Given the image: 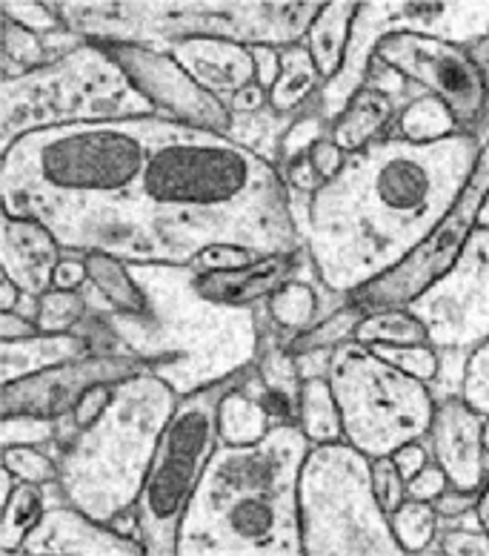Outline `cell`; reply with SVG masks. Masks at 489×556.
Returning a JSON list of instances; mask_svg holds the SVG:
<instances>
[{
	"mask_svg": "<svg viewBox=\"0 0 489 556\" xmlns=\"http://www.w3.org/2000/svg\"><path fill=\"white\" fill-rule=\"evenodd\" d=\"M209 247L295 253L281 169L218 132L164 121L129 210V264H192Z\"/></svg>",
	"mask_w": 489,
	"mask_h": 556,
	"instance_id": "obj_1",
	"label": "cell"
},
{
	"mask_svg": "<svg viewBox=\"0 0 489 556\" xmlns=\"http://www.w3.org/2000/svg\"><path fill=\"white\" fill-rule=\"evenodd\" d=\"M484 143L378 138L312 199L307 247L324 285L358 293L401 267L455 207Z\"/></svg>",
	"mask_w": 489,
	"mask_h": 556,
	"instance_id": "obj_2",
	"label": "cell"
},
{
	"mask_svg": "<svg viewBox=\"0 0 489 556\" xmlns=\"http://www.w3.org/2000/svg\"><path fill=\"white\" fill-rule=\"evenodd\" d=\"M164 121L141 115L17 138L0 152L3 213L40 222L69 253L124 262L129 210Z\"/></svg>",
	"mask_w": 489,
	"mask_h": 556,
	"instance_id": "obj_3",
	"label": "cell"
},
{
	"mask_svg": "<svg viewBox=\"0 0 489 556\" xmlns=\"http://www.w3.org/2000/svg\"><path fill=\"white\" fill-rule=\"evenodd\" d=\"M146 295L138 316L106 318L120 356L138 358L178 396L227 382L255 365L263 348L267 302L237 307L206 299L190 264H129Z\"/></svg>",
	"mask_w": 489,
	"mask_h": 556,
	"instance_id": "obj_4",
	"label": "cell"
},
{
	"mask_svg": "<svg viewBox=\"0 0 489 556\" xmlns=\"http://www.w3.org/2000/svg\"><path fill=\"white\" fill-rule=\"evenodd\" d=\"M312 442L278 425L255 445H218L197 482L178 554H304L300 470Z\"/></svg>",
	"mask_w": 489,
	"mask_h": 556,
	"instance_id": "obj_5",
	"label": "cell"
},
{
	"mask_svg": "<svg viewBox=\"0 0 489 556\" xmlns=\"http://www.w3.org/2000/svg\"><path fill=\"white\" fill-rule=\"evenodd\" d=\"M66 29L98 43L166 52L181 40L218 38L244 47L304 43L324 9L316 0H52Z\"/></svg>",
	"mask_w": 489,
	"mask_h": 556,
	"instance_id": "obj_6",
	"label": "cell"
},
{
	"mask_svg": "<svg viewBox=\"0 0 489 556\" xmlns=\"http://www.w3.org/2000/svg\"><path fill=\"white\" fill-rule=\"evenodd\" d=\"M178 399L150 370L115 384L110 407L55 451L66 502L98 522L134 508Z\"/></svg>",
	"mask_w": 489,
	"mask_h": 556,
	"instance_id": "obj_7",
	"label": "cell"
},
{
	"mask_svg": "<svg viewBox=\"0 0 489 556\" xmlns=\"http://www.w3.org/2000/svg\"><path fill=\"white\" fill-rule=\"evenodd\" d=\"M141 115L158 112L132 87L110 49L87 40L61 61L0 84V152L43 129Z\"/></svg>",
	"mask_w": 489,
	"mask_h": 556,
	"instance_id": "obj_8",
	"label": "cell"
},
{
	"mask_svg": "<svg viewBox=\"0 0 489 556\" xmlns=\"http://www.w3.org/2000/svg\"><path fill=\"white\" fill-rule=\"evenodd\" d=\"M298 502L304 554H403L375 493L372 456L347 439L312 445Z\"/></svg>",
	"mask_w": 489,
	"mask_h": 556,
	"instance_id": "obj_9",
	"label": "cell"
},
{
	"mask_svg": "<svg viewBox=\"0 0 489 556\" xmlns=\"http://www.w3.org/2000/svg\"><path fill=\"white\" fill-rule=\"evenodd\" d=\"M330 384L344 416V439L366 456H393L429 433L435 399L429 384L403 374L370 344L347 342L335 350Z\"/></svg>",
	"mask_w": 489,
	"mask_h": 556,
	"instance_id": "obj_10",
	"label": "cell"
},
{
	"mask_svg": "<svg viewBox=\"0 0 489 556\" xmlns=\"http://www.w3.org/2000/svg\"><path fill=\"white\" fill-rule=\"evenodd\" d=\"M237 374L227 382L178 399L172 419L158 442L143 491L138 496V540L146 554H178V531L190 508L192 493L213 459L218 437V407Z\"/></svg>",
	"mask_w": 489,
	"mask_h": 556,
	"instance_id": "obj_11",
	"label": "cell"
},
{
	"mask_svg": "<svg viewBox=\"0 0 489 556\" xmlns=\"http://www.w3.org/2000/svg\"><path fill=\"white\" fill-rule=\"evenodd\" d=\"M389 35H424V38L447 40L458 47H473L489 38V0H466V3H415V0H372L361 3L352 38H349L347 61L324 89L318 92L321 110L330 124L338 118L347 104L358 96L370 78L378 43Z\"/></svg>",
	"mask_w": 489,
	"mask_h": 556,
	"instance_id": "obj_12",
	"label": "cell"
},
{
	"mask_svg": "<svg viewBox=\"0 0 489 556\" xmlns=\"http://www.w3.org/2000/svg\"><path fill=\"white\" fill-rule=\"evenodd\" d=\"M375 58L441 98L455 112L464 136L489 141V89L469 47L424 35H389L378 43Z\"/></svg>",
	"mask_w": 489,
	"mask_h": 556,
	"instance_id": "obj_13",
	"label": "cell"
},
{
	"mask_svg": "<svg viewBox=\"0 0 489 556\" xmlns=\"http://www.w3.org/2000/svg\"><path fill=\"white\" fill-rule=\"evenodd\" d=\"M407 307L435 348L475 350L489 342V227H475L450 270Z\"/></svg>",
	"mask_w": 489,
	"mask_h": 556,
	"instance_id": "obj_14",
	"label": "cell"
},
{
	"mask_svg": "<svg viewBox=\"0 0 489 556\" xmlns=\"http://www.w3.org/2000/svg\"><path fill=\"white\" fill-rule=\"evenodd\" d=\"M489 195V141L484 143L481 155L475 161L473 175L466 178L464 192L458 195L455 207L443 218L441 227L415 250V253L387 273L378 281H372L363 290L352 293L358 304H363L366 311H389V307H407L415 302L426 287L435 285L443 273L450 270L452 262L461 253L464 241L469 239V232L478 224V213H481L484 199Z\"/></svg>",
	"mask_w": 489,
	"mask_h": 556,
	"instance_id": "obj_15",
	"label": "cell"
},
{
	"mask_svg": "<svg viewBox=\"0 0 489 556\" xmlns=\"http://www.w3.org/2000/svg\"><path fill=\"white\" fill-rule=\"evenodd\" d=\"M103 47L110 49V55L132 80V87L150 101L160 118L227 136L232 121L229 106L213 92H206L169 52L134 47V43H103Z\"/></svg>",
	"mask_w": 489,
	"mask_h": 556,
	"instance_id": "obj_16",
	"label": "cell"
},
{
	"mask_svg": "<svg viewBox=\"0 0 489 556\" xmlns=\"http://www.w3.org/2000/svg\"><path fill=\"white\" fill-rule=\"evenodd\" d=\"M146 367L132 356H83L52 370L35 374L21 382L3 384L0 390V416H47L64 419L75 410L87 390L98 384H118L129 376L143 374Z\"/></svg>",
	"mask_w": 489,
	"mask_h": 556,
	"instance_id": "obj_17",
	"label": "cell"
},
{
	"mask_svg": "<svg viewBox=\"0 0 489 556\" xmlns=\"http://www.w3.org/2000/svg\"><path fill=\"white\" fill-rule=\"evenodd\" d=\"M484 419L478 407H473L464 396L443 399L435 405L433 425H429V447L433 459L447 470L455 488L464 491H487L484 473Z\"/></svg>",
	"mask_w": 489,
	"mask_h": 556,
	"instance_id": "obj_18",
	"label": "cell"
},
{
	"mask_svg": "<svg viewBox=\"0 0 489 556\" xmlns=\"http://www.w3.org/2000/svg\"><path fill=\"white\" fill-rule=\"evenodd\" d=\"M17 554H146L143 545L110 522H98L72 502L47 508Z\"/></svg>",
	"mask_w": 489,
	"mask_h": 556,
	"instance_id": "obj_19",
	"label": "cell"
},
{
	"mask_svg": "<svg viewBox=\"0 0 489 556\" xmlns=\"http://www.w3.org/2000/svg\"><path fill=\"white\" fill-rule=\"evenodd\" d=\"M0 236H3V247H0L3 276L12 278L24 293L43 295L52 290L55 267L66 253L55 239V232L33 218H15L3 213Z\"/></svg>",
	"mask_w": 489,
	"mask_h": 556,
	"instance_id": "obj_20",
	"label": "cell"
},
{
	"mask_svg": "<svg viewBox=\"0 0 489 556\" xmlns=\"http://www.w3.org/2000/svg\"><path fill=\"white\" fill-rule=\"evenodd\" d=\"M312 253L309 247H300L295 253L267 255L261 262L249 264L244 270H218V273H197V290L221 304H237V307H258L275 293L278 287L300 276L312 267Z\"/></svg>",
	"mask_w": 489,
	"mask_h": 556,
	"instance_id": "obj_21",
	"label": "cell"
},
{
	"mask_svg": "<svg viewBox=\"0 0 489 556\" xmlns=\"http://www.w3.org/2000/svg\"><path fill=\"white\" fill-rule=\"evenodd\" d=\"M166 52L223 104H229V98H235L241 89L258 80L253 52L244 43L201 38L172 43Z\"/></svg>",
	"mask_w": 489,
	"mask_h": 556,
	"instance_id": "obj_22",
	"label": "cell"
},
{
	"mask_svg": "<svg viewBox=\"0 0 489 556\" xmlns=\"http://www.w3.org/2000/svg\"><path fill=\"white\" fill-rule=\"evenodd\" d=\"M349 302H352V295L326 287L318 267L312 264L300 276L284 281L275 293L269 295L267 313L272 318V325H275L278 336H281V342L289 344L300 333L321 325L332 313L347 307Z\"/></svg>",
	"mask_w": 489,
	"mask_h": 556,
	"instance_id": "obj_23",
	"label": "cell"
},
{
	"mask_svg": "<svg viewBox=\"0 0 489 556\" xmlns=\"http://www.w3.org/2000/svg\"><path fill=\"white\" fill-rule=\"evenodd\" d=\"M267 402L269 390L258 367H244L218 407V437L223 445H255L278 428Z\"/></svg>",
	"mask_w": 489,
	"mask_h": 556,
	"instance_id": "obj_24",
	"label": "cell"
},
{
	"mask_svg": "<svg viewBox=\"0 0 489 556\" xmlns=\"http://www.w3.org/2000/svg\"><path fill=\"white\" fill-rule=\"evenodd\" d=\"M83 356H92V348L78 333H38L15 342H0V384L21 382Z\"/></svg>",
	"mask_w": 489,
	"mask_h": 556,
	"instance_id": "obj_25",
	"label": "cell"
},
{
	"mask_svg": "<svg viewBox=\"0 0 489 556\" xmlns=\"http://www.w3.org/2000/svg\"><path fill=\"white\" fill-rule=\"evenodd\" d=\"M398 110H401V106L395 104L389 96L363 87L361 92L349 101L347 110L332 121L330 138L338 143L347 155L366 150L372 141H378V138L387 136V129L393 127Z\"/></svg>",
	"mask_w": 489,
	"mask_h": 556,
	"instance_id": "obj_26",
	"label": "cell"
},
{
	"mask_svg": "<svg viewBox=\"0 0 489 556\" xmlns=\"http://www.w3.org/2000/svg\"><path fill=\"white\" fill-rule=\"evenodd\" d=\"M361 0H338V3H324L318 17L309 26L304 47L316 61L318 72L324 80H332L347 61L349 38H352V24H356Z\"/></svg>",
	"mask_w": 489,
	"mask_h": 556,
	"instance_id": "obj_27",
	"label": "cell"
},
{
	"mask_svg": "<svg viewBox=\"0 0 489 556\" xmlns=\"http://www.w3.org/2000/svg\"><path fill=\"white\" fill-rule=\"evenodd\" d=\"M300 112V110H298ZM298 112H278L269 104L258 112H246V115H232L229 121V141H235L237 147H244L261 161L278 167L281 164V150H284V138L289 132Z\"/></svg>",
	"mask_w": 489,
	"mask_h": 556,
	"instance_id": "obj_28",
	"label": "cell"
},
{
	"mask_svg": "<svg viewBox=\"0 0 489 556\" xmlns=\"http://www.w3.org/2000/svg\"><path fill=\"white\" fill-rule=\"evenodd\" d=\"M324 75L304 43L281 47V78L269 89V104L278 112H298L324 89Z\"/></svg>",
	"mask_w": 489,
	"mask_h": 556,
	"instance_id": "obj_29",
	"label": "cell"
},
{
	"mask_svg": "<svg viewBox=\"0 0 489 556\" xmlns=\"http://www.w3.org/2000/svg\"><path fill=\"white\" fill-rule=\"evenodd\" d=\"M464 136L461 124H458L455 112L443 104L438 96H424L419 101H412L403 110H398L393 127L387 129L384 138H395V141L410 143H435L447 141V138Z\"/></svg>",
	"mask_w": 489,
	"mask_h": 556,
	"instance_id": "obj_30",
	"label": "cell"
},
{
	"mask_svg": "<svg viewBox=\"0 0 489 556\" xmlns=\"http://www.w3.org/2000/svg\"><path fill=\"white\" fill-rule=\"evenodd\" d=\"M298 428L307 433L312 445H326V442L344 439V416H340V405L330 379H307L304 382Z\"/></svg>",
	"mask_w": 489,
	"mask_h": 556,
	"instance_id": "obj_31",
	"label": "cell"
},
{
	"mask_svg": "<svg viewBox=\"0 0 489 556\" xmlns=\"http://www.w3.org/2000/svg\"><path fill=\"white\" fill-rule=\"evenodd\" d=\"M3 505V519H0V551L3 554H17L24 540L35 531V525L47 514V488L33 485V482H17L9 500Z\"/></svg>",
	"mask_w": 489,
	"mask_h": 556,
	"instance_id": "obj_32",
	"label": "cell"
},
{
	"mask_svg": "<svg viewBox=\"0 0 489 556\" xmlns=\"http://www.w3.org/2000/svg\"><path fill=\"white\" fill-rule=\"evenodd\" d=\"M356 342L361 344H426L429 330L410 307L370 311L358 325ZM433 344V342H429Z\"/></svg>",
	"mask_w": 489,
	"mask_h": 556,
	"instance_id": "obj_33",
	"label": "cell"
},
{
	"mask_svg": "<svg viewBox=\"0 0 489 556\" xmlns=\"http://www.w3.org/2000/svg\"><path fill=\"white\" fill-rule=\"evenodd\" d=\"M0 55H3V61H0V78L3 80L21 78V75H29V72L55 61L43 35L29 33V29L12 24L7 17H3V49H0Z\"/></svg>",
	"mask_w": 489,
	"mask_h": 556,
	"instance_id": "obj_34",
	"label": "cell"
},
{
	"mask_svg": "<svg viewBox=\"0 0 489 556\" xmlns=\"http://www.w3.org/2000/svg\"><path fill=\"white\" fill-rule=\"evenodd\" d=\"M438 519L441 517L433 502L410 500V496L401 508L389 514V525H393L395 540L401 542L403 554H429L438 536Z\"/></svg>",
	"mask_w": 489,
	"mask_h": 556,
	"instance_id": "obj_35",
	"label": "cell"
},
{
	"mask_svg": "<svg viewBox=\"0 0 489 556\" xmlns=\"http://www.w3.org/2000/svg\"><path fill=\"white\" fill-rule=\"evenodd\" d=\"M366 313L370 311L352 299L347 307H340L338 313H332L330 318H324L321 325H316L312 330L293 339V342L286 344V350L289 353H304V350H338L347 342H356L358 325L366 318Z\"/></svg>",
	"mask_w": 489,
	"mask_h": 556,
	"instance_id": "obj_36",
	"label": "cell"
},
{
	"mask_svg": "<svg viewBox=\"0 0 489 556\" xmlns=\"http://www.w3.org/2000/svg\"><path fill=\"white\" fill-rule=\"evenodd\" d=\"M89 302L83 290H47L40 295V333H72L87 318Z\"/></svg>",
	"mask_w": 489,
	"mask_h": 556,
	"instance_id": "obj_37",
	"label": "cell"
},
{
	"mask_svg": "<svg viewBox=\"0 0 489 556\" xmlns=\"http://www.w3.org/2000/svg\"><path fill=\"white\" fill-rule=\"evenodd\" d=\"M330 129H332L330 118L324 115V110H321V101H318V96H316L307 106H300L298 121H295L293 127H289V132H286L284 150H281V164H278V169L284 167V164H289V161L309 155L318 141H324V138L330 136Z\"/></svg>",
	"mask_w": 489,
	"mask_h": 556,
	"instance_id": "obj_38",
	"label": "cell"
},
{
	"mask_svg": "<svg viewBox=\"0 0 489 556\" xmlns=\"http://www.w3.org/2000/svg\"><path fill=\"white\" fill-rule=\"evenodd\" d=\"M3 468L12 470L21 482H33V485H49L61 479L57 456L47 447H3Z\"/></svg>",
	"mask_w": 489,
	"mask_h": 556,
	"instance_id": "obj_39",
	"label": "cell"
},
{
	"mask_svg": "<svg viewBox=\"0 0 489 556\" xmlns=\"http://www.w3.org/2000/svg\"><path fill=\"white\" fill-rule=\"evenodd\" d=\"M57 439V419L47 416H0V447H47Z\"/></svg>",
	"mask_w": 489,
	"mask_h": 556,
	"instance_id": "obj_40",
	"label": "cell"
},
{
	"mask_svg": "<svg viewBox=\"0 0 489 556\" xmlns=\"http://www.w3.org/2000/svg\"><path fill=\"white\" fill-rule=\"evenodd\" d=\"M381 358H387L403 374L415 376L424 384H429L438 374V348L435 344H370Z\"/></svg>",
	"mask_w": 489,
	"mask_h": 556,
	"instance_id": "obj_41",
	"label": "cell"
},
{
	"mask_svg": "<svg viewBox=\"0 0 489 556\" xmlns=\"http://www.w3.org/2000/svg\"><path fill=\"white\" fill-rule=\"evenodd\" d=\"M475 350L469 348H438V374L429 382V393H433L435 405L443 399L464 396L466 384V367L473 358Z\"/></svg>",
	"mask_w": 489,
	"mask_h": 556,
	"instance_id": "obj_42",
	"label": "cell"
},
{
	"mask_svg": "<svg viewBox=\"0 0 489 556\" xmlns=\"http://www.w3.org/2000/svg\"><path fill=\"white\" fill-rule=\"evenodd\" d=\"M366 89H375V92H384V96H389L395 101V104L407 106L412 104V101H419V98L424 96H433V92H426L421 84H415V80H410L403 72H398L395 66L384 64V61H372L370 66V78H366V84H363Z\"/></svg>",
	"mask_w": 489,
	"mask_h": 556,
	"instance_id": "obj_43",
	"label": "cell"
},
{
	"mask_svg": "<svg viewBox=\"0 0 489 556\" xmlns=\"http://www.w3.org/2000/svg\"><path fill=\"white\" fill-rule=\"evenodd\" d=\"M3 17L12 21V24L24 26L29 33L35 35H52L57 29H66V24L57 15L55 3H29V0H7L3 7H0Z\"/></svg>",
	"mask_w": 489,
	"mask_h": 556,
	"instance_id": "obj_44",
	"label": "cell"
},
{
	"mask_svg": "<svg viewBox=\"0 0 489 556\" xmlns=\"http://www.w3.org/2000/svg\"><path fill=\"white\" fill-rule=\"evenodd\" d=\"M372 482H375L381 508L387 514L398 510L407 502V479L401 477L393 456H375L372 459Z\"/></svg>",
	"mask_w": 489,
	"mask_h": 556,
	"instance_id": "obj_45",
	"label": "cell"
},
{
	"mask_svg": "<svg viewBox=\"0 0 489 556\" xmlns=\"http://www.w3.org/2000/svg\"><path fill=\"white\" fill-rule=\"evenodd\" d=\"M429 554H489L487 528H438Z\"/></svg>",
	"mask_w": 489,
	"mask_h": 556,
	"instance_id": "obj_46",
	"label": "cell"
},
{
	"mask_svg": "<svg viewBox=\"0 0 489 556\" xmlns=\"http://www.w3.org/2000/svg\"><path fill=\"white\" fill-rule=\"evenodd\" d=\"M464 399L481 414L489 416V342L475 348L469 367H466V384Z\"/></svg>",
	"mask_w": 489,
	"mask_h": 556,
	"instance_id": "obj_47",
	"label": "cell"
},
{
	"mask_svg": "<svg viewBox=\"0 0 489 556\" xmlns=\"http://www.w3.org/2000/svg\"><path fill=\"white\" fill-rule=\"evenodd\" d=\"M267 255H258L253 250H241V247H209L201 253L190 267L201 273H218V270H244L249 264L261 262Z\"/></svg>",
	"mask_w": 489,
	"mask_h": 556,
	"instance_id": "obj_48",
	"label": "cell"
},
{
	"mask_svg": "<svg viewBox=\"0 0 489 556\" xmlns=\"http://www.w3.org/2000/svg\"><path fill=\"white\" fill-rule=\"evenodd\" d=\"M281 175H284L286 190L300 192V195H312V199H316V192L326 184L324 178H321V173L316 169V164L309 161V155L284 164V167H281Z\"/></svg>",
	"mask_w": 489,
	"mask_h": 556,
	"instance_id": "obj_49",
	"label": "cell"
},
{
	"mask_svg": "<svg viewBox=\"0 0 489 556\" xmlns=\"http://www.w3.org/2000/svg\"><path fill=\"white\" fill-rule=\"evenodd\" d=\"M450 485L452 482H450V477H447V470H443L441 465L433 459L424 470H421L419 477L407 482V496H410V500H421V502H435Z\"/></svg>",
	"mask_w": 489,
	"mask_h": 556,
	"instance_id": "obj_50",
	"label": "cell"
},
{
	"mask_svg": "<svg viewBox=\"0 0 489 556\" xmlns=\"http://www.w3.org/2000/svg\"><path fill=\"white\" fill-rule=\"evenodd\" d=\"M395 465H398V470H401V477L410 482V479H415L421 473V470L433 462V447H429V439H412V442H407V445H401L398 451L393 453Z\"/></svg>",
	"mask_w": 489,
	"mask_h": 556,
	"instance_id": "obj_51",
	"label": "cell"
},
{
	"mask_svg": "<svg viewBox=\"0 0 489 556\" xmlns=\"http://www.w3.org/2000/svg\"><path fill=\"white\" fill-rule=\"evenodd\" d=\"M89 281V267L87 255L83 253H69L66 250L64 258L57 262L55 276H52V287L57 290H80Z\"/></svg>",
	"mask_w": 489,
	"mask_h": 556,
	"instance_id": "obj_52",
	"label": "cell"
},
{
	"mask_svg": "<svg viewBox=\"0 0 489 556\" xmlns=\"http://www.w3.org/2000/svg\"><path fill=\"white\" fill-rule=\"evenodd\" d=\"M309 161L316 164V169L321 173V178H324V181H332V178H335V175L344 169V164H347V152L340 150L338 143L326 136L324 141H318L316 147H312V152H309Z\"/></svg>",
	"mask_w": 489,
	"mask_h": 556,
	"instance_id": "obj_53",
	"label": "cell"
},
{
	"mask_svg": "<svg viewBox=\"0 0 489 556\" xmlns=\"http://www.w3.org/2000/svg\"><path fill=\"white\" fill-rule=\"evenodd\" d=\"M253 52V61H255V75H258V84L263 89H272L275 87V80L281 78V47H249Z\"/></svg>",
	"mask_w": 489,
	"mask_h": 556,
	"instance_id": "obj_54",
	"label": "cell"
},
{
	"mask_svg": "<svg viewBox=\"0 0 489 556\" xmlns=\"http://www.w3.org/2000/svg\"><path fill=\"white\" fill-rule=\"evenodd\" d=\"M484 491H464V488L450 485L447 491L433 502L435 510L441 514V517H455V514H464V510L478 508V502H481Z\"/></svg>",
	"mask_w": 489,
	"mask_h": 556,
	"instance_id": "obj_55",
	"label": "cell"
},
{
	"mask_svg": "<svg viewBox=\"0 0 489 556\" xmlns=\"http://www.w3.org/2000/svg\"><path fill=\"white\" fill-rule=\"evenodd\" d=\"M295 365H298L300 379H326L332 367V356L335 350H304V353H293Z\"/></svg>",
	"mask_w": 489,
	"mask_h": 556,
	"instance_id": "obj_56",
	"label": "cell"
},
{
	"mask_svg": "<svg viewBox=\"0 0 489 556\" xmlns=\"http://www.w3.org/2000/svg\"><path fill=\"white\" fill-rule=\"evenodd\" d=\"M40 327L33 318L17 316L15 311L0 313V342H15V339H29V336H38Z\"/></svg>",
	"mask_w": 489,
	"mask_h": 556,
	"instance_id": "obj_57",
	"label": "cell"
},
{
	"mask_svg": "<svg viewBox=\"0 0 489 556\" xmlns=\"http://www.w3.org/2000/svg\"><path fill=\"white\" fill-rule=\"evenodd\" d=\"M229 112L232 115H246V112H258L263 106H269V92L255 80L249 87H244L235 98H229Z\"/></svg>",
	"mask_w": 489,
	"mask_h": 556,
	"instance_id": "obj_58",
	"label": "cell"
},
{
	"mask_svg": "<svg viewBox=\"0 0 489 556\" xmlns=\"http://www.w3.org/2000/svg\"><path fill=\"white\" fill-rule=\"evenodd\" d=\"M21 295H24V290H21L12 278L3 276V281H0V313L15 311V304L21 302Z\"/></svg>",
	"mask_w": 489,
	"mask_h": 556,
	"instance_id": "obj_59",
	"label": "cell"
},
{
	"mask_svg": "<svg viewBox=\"0 0 489 556\" xmlns=\"http://www.w3.org/2000/svg\"><path fill=\"white\" fill-rule=\"evenodd\" d=\"M469 52H473L475 64L481 66L484 80H487V89H489V38H484V40H478V43H473V47H469Z\"/></svg>",
	"mask_w": 489,
	"mask_h": 556,
	"instance_id": "obj_60",
	"label": "cell"
},
{
	"mask_svg": "<svg viewBox=\"0 0 489 556\" xmlns=\"http://www.w3.org/2000/svg\"><path fill=\"white\" fill-rule=\"evenodd\" d=\"M478 514H481L484 528H487V531H489V485H487V491H484L481 502H478Z\"/></svg>",
	"mask_w": 489,
	"mask_h": 556,
	"instance_id": "obj_61",
	"label": "cell"
},
{
	"mask_svg": "<svg viewBox=\"0 0 489 556\" xmlns=\"http://www.w3.org/2000/svg\"><path fill=\"white\" fill-rule=\"evenodd\" d=\"M475 227H489V195L484 199L481 213H478V224H475Z\"/></svg>",
	"mask_w": 489,
	"mask_h": 556,
	"instance_id": "obj_62",
	"label": "cell"
},
{
	"mask_svg": "<svg viewBox=\"0 0 489 556\" xmlns=\"http://www.w3.org/2000/svg\"><path fill=\"white\" fill-rule=\"evenodd\" d=\"M484 453H489V416L484 419Z\"/></svg>",
	"mask_w": 489,
	"mask_h": 556,
	"instance_id": "obj_63",
	"label": "cell"
}]
</instances>
